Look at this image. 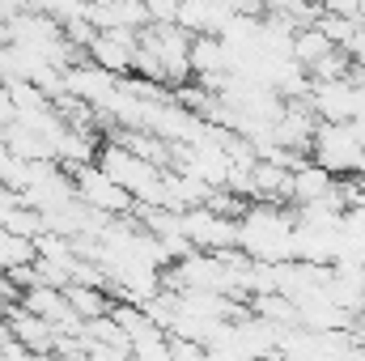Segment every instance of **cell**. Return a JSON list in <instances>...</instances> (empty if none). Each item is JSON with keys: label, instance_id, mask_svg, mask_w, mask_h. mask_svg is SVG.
Returning <instances> with one entry per match:
<instances>
[{"label": "cell", "instance_id": "obj_11", "mask_svg": "<svg viewBox=\"0 0 365 361\" xmlns=\"http://www.w3.org/2000/svg\"><path fill=\"white\" fill-rule=\"evenodd\" d=\"M357 4H361V0H319V9H327V13H344V17H357Z\"/></svg>", "mask_w": 365, "mask_h": 361}, {"label": "cell", "instance_id": "obj_4", "mask_svg": "<svg viewBox=\"0 0 365 361\" xmlns=\"http://www.w3.org/2000/svg\"><path fill=\"white\" fill-rule=\"evenodd\" d=\"M9 340L21 345V349L34 353V357H56V340H60V336H56V327L43 323L38 315L13 306V310H9Z\"/></svg>", "mask_w": 365, "mask_h": 361}, {"label": "cell", "instance_id": "obj_5", "mask_svg": "<svg viewBox=\"0 0 365 361\" xmlns=\"http://www.w3.org/2000/svg\"><path fill=\"white\" fill-rule=\"evenodd\" d=\"M310 106L319 123H344L353 119V86L349 81H310Z\"/></svg>", "mask_w": 365, "mask_h": 361}, {"label": "cell", "instance_id": "obj_13", "mask_svg": "<svg viewBox=\"0 0 365 361\" xmlns=\"http://www.w3.org/2000/svg\"><path fill=\"white\" fill-rule=\"evenodd\" d=\"M4 345H9V315L0 310V349H4Z\"/></svg>", "mask_w": 365, "mask_h": 361}, {"label": "cell", "instance_id": "obj_3", "mask_svg": "<svg viewBox=\"0 0 365 361\" xmlns=\"http://www.w3.org/2000/svg\"><path fill=\"white\" fill-rule=\"evenodd\" d=\"M140 30H123V26H115V30H98L93 34V43L86 47V60L98 64L102 73H110V77H128L132 73V56H136V39Z\"/></svg>", "mask_w": 365, "mask_h": 361}, {"label": "cell", "instance_id": "obj_12", "mask_svg": "<svg viewBox=\"0 0 365 361\" xmlns=\"http://www.w3.org/2000/svg\"><path fill=\"white\" fill-rule=\"evenodd\" d=\"M9 123H13V102H9V93H4V86H0V141H4Z\"/></svg>", "mask_w": 365, "mask_h": 361}, {"label": "cell", "instance_id": "obj_9", "mask_svg": "<svg viewBox=\"0 0 365 361\" xmlns=\"http://www.w3.org/2000/svg\"><path fill=\"white\" fill-rule=\"evenodd\" d=\"M349 73H353V60H349L340 47H331V51L310 68V81H349Z\"/></svg>", "mask_w": 365, "mask_h": 361}, {"label": "cell", "instance_id": "obj_2", "mask_svg": "<svg viewBox=\"0 0 365 361\" xmlns=\"http://www.w3.org/2000/svg\"><path fill=\"white\" fill-rule=\"evenodd\" d=\"M73 191H77V200H81L86 208L102 213V217H128V213H132V195H128L123 187H115L98 166L73 171Z\"/></svg>", "mask_w": 365, "mask_h": 361}, {"label": "cell", "instance_id": "obj_6", "mask_svg": "<svg viewBox=\"0 0 365 361\" xmlns=\"http://www.w3.org/2000/svg\"><path fill=\"white\" fill-rule=\"evenodd\" d=\"M60 293H64L68 310H73V315H77L81 323H90V319H102V315H110V293H106V289H86V285H64Z\"/></svg>", "mask_w": 365, "mask_h": 361}, {"label": "cell", "instance_id": "obj_1", "mask_svg": "<svg viewBox=\"0 0 365 361\" xmlns=\"http://www.w3.org/2000/svg\"><path fill=\"white\" fill-rule=\"evenodd\" d=\"M293 225L297 213L284 204H251L238 221V251L255 264L293 260Z\"/></svg>", "mask_w": 365, "mask_h": 361}, {"label": "cell", "instance_id": "obj_8", "mask_svg": "<svg viewBox=\"0 0 365 361\" xmlns=\"http://www.w3.org/2000/svg\"><path fill=\"white\" fill-rule=\"evenodd\" d=\"M314 30H319L331 47H344V43H349V34L357 30V17H344V13H327V9H319Z\"/></svg>", "mask_w": 365, "mask_h": 361}, {"label": "cell", "instance_id": "obj_10", "mask_svg": "<svg viewBox=\"0 0 365 361\" xmlns=\"http://www.w3.org/2000/svg\"><path fill=\"white\" fill-rule=\"evenodd\" d=\"M166 361H204V345L170 336V353H166Z\"/></svg>", "mask_w": 365, "mask_h": 361}, {"label": "cell", "instance_id": "obj_7", "mask_svg": "<svg viewBox=\"0 0 365 361\" xmlns=\"http://www.w3.org/2000/svg\"><path fill=\"white\" fill-rule=\"evenodd\" d=\"M327 51H331V43H327V39H323L314 26L297 30V34H293V43H289V60H293L297 68H306V73H310V68H314V64H319Z\"/></svg>", "mask_w": 365, "mask_h": 361}]
</instances>
